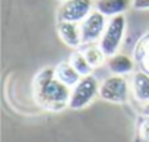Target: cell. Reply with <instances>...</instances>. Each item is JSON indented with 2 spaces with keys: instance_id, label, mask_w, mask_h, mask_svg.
Here are the masks:
<instances>
[{
  "instance_id": "cell-1",
  "label": "cell",
  "mask_w": 149,
  "mask_h": 142,
  "mask_svg": "<svg viewBox=\"0 0 149 142\" xmlns=\"http://www.w3.org/2000/svg\"><path fill=\"white\" fill-rule=\"evenodd\" d=\"M72 88L63 84L60 79L54 78L42 88L34 91L35 101L47 111H61L69 107Z\"/></svg>"
},
{
  "instance_id": "cell-2",
  "label": "cell",
  "mask_w": 149,
  "mask_h": 142,
  "mask_svg": "<svg viewBox=\"0 0 149 142\" xmlns=\"http://www.w3.org/2000/svg\"><path fill=\"white\" fill-rule=\"evenodd\" d=\"M124 32H126V16H124V13L108 18L104 34H102L101 40L98 41L100 47L102 48V51L105 53L107 57L118 53L121 43H123V38H124Z\"/></svg>"
},
{
  "instance_id": "cell-3",
  "label": "cell",
  "mask_w": 149,
  "mask_h": 142,
  "mask_svg": "<svg viewBox=\"0 0 149 142\" xmlns=\"http://www.w3.org/2000/svg\"><path fill=\"white\" fill-rule=\"evenodd\" d=\"M100 97V82L94 75L82 76L81 81L72 88L69 107L72 110H82Z\"/></svg>"
},
{
  "instance_id": "cell-4",
  "label": "cell",
  "mask_w": 149,
  "mask_h": 142,
  "mask_svg": "<svg viewBox=\"0 0 149 142\" xmlns=\"http://www.w3.org/2000/svg\"><path fill=\"white\" fill-rule=\"evenodd\" d=\"M132 92L130 84L123 75H113L100 84V98L113 104H126Z\"/></svg>"
},
{
  "instance_id": "cell-5",
  "label": "cell",
  "mask_w": 149,
  "mask_h": 142,
  "mask_svg": "<svg viewBox=\"0 0 149 142\" xmlns=\"http://www.w3.org/2000/svg\"><path fill=\"white\" fill-rule=\"evenodd\" d=\"M94 6L92 0H64L57 9V21L81 24L92 12Z\"/></svg>"
},
{
  "instance_id": "cell-6",
  "label": "cell",
  "mask_w": 149,
  "mask_h": 142,
  "mask_svg": "<svg viewBox=\"0 0 149 142\" xmlns=\"http://www.w3.org/2000/svg\"><path fill=\"white\" fill-rule=\"evenodd\" d=\"M108 18L101 13L100 10L94 9L82 22H81V32H82V43L85 44H94L98 43L104 34V29L107 27Z\"/></svg>"
},
{
  "instance_id": "cell-7",
  "label": "cell",
  "mask_w": 149,
  "mask_h": 142,
  "mask_svg": "<svg viewBox=\"0 0 149 142\" xmlns=\"http://www.w3.org/2000/svg\"><path fill=\"white\" fill-rule=\"evenodd\" d=\"M57 34L58 38L69 47V48H79L84 45L82 43V32H81V24L76 22H67V21H57Z\"/></svg>"
},
{
  "instance_id": "cell-8",
  "label": "cell",
  "mask_w": 149,
  "mask_h": 142,
  "mask_svg": "<svg viewBox=\"0 0 149 142\" xmlns=\"http://www.w3.org/2000/svg\"><path fill=\"white\" fill-rule=\"evenodd\" d=\"M108 70L113 73V75H130V73H134V64H136V60L127 54H123V53H116L110 57H107V62H105Z\"/></svg>"
},
{
  "instance_id": "cell-9",
  "label": "cell",
  "mask_w": 149,
  "mask_h": 142,
  "mask_svg": "<svg viewBox=\"0 0 149 142\" xmlns=\"http://www.w3.org/2000/svg\"><path fill=\"white\" fill-rule=\"evenodd\" d=\"M130 88H132L133 97L140 104L148 103L149 101V73L145 72L143 69L134 72L130 81Z\"/></svg>"
},
{
  "instance_id": "cell-10",
  "label": "cell",
  "mask_w": 149,
  "mask_h": 142,
  "mask_svg": "<svg viewBox=\"0 0 149 142\" xmlns=\"http://www.w3.org/2000/svg\"><path fill=\"white\" fill-rule=\"evenodd\" d=\"M133 0H95V9L104 13L107 18L123 15L132 8Z\"/></svg>"
},
{
  "instance_id": "cell-11",
  "label": "cell",
  "mask_w": 149,
  "mask_h": 142,
  "mask_svg": "<svg viewBox=\"0 0 149 142\" xmlns=\"http://www.w3.org/2000/svg\"><path fill=\"white\" fill-rule=\"evenodd\" d=\"M54 69H56V78L60 79L63 84H66L70 88H73L82 78L79 75V72L72 66V63L69 60L67 62H60L57 66H54Z\"/></svg>"
},
{
  "instance_id": "cell-12",
  "label": "cell",
  "mask_w": 149,
  "mask_h": 142,
  "mask_svg": "<svg viewBox=\"0 0 149 142\" xmlns=\"http://www.w3.org/2000/svg\"><path fill=\"white\" fill-rule=\"evenodd\" d=\"M86 60L89 62V64L97 69V67H101L105 62H107V56L105 53L102 51V48L100 47V44L94 43V44H85V47L82 48Z\"/></svg>"
},
{
  "instance_id": "cell-13",
  "label": "cell",
  "mask_w": 149,
  "mask_h": 142,
  "mask_svg": "<svg viewBox=\"0 0 149 142\" xmlns=\"http://www.w3.org/2000/svg\"><path fill=\"white\" fill-rule=\"evenodd\" d=\"M69 62L72 63V66L74 67L79 72L81 76H88V75H92V70L94 67L89 64V62L86 60L85 54L82 50H74L70 56H69Z\"/></svg>"
},
{
  "instance_id": "cell-14",
  "label": "cell",
  "mask_w": 149,
  "mask_h": 142,
  "mask_svg": "<svg viewBox=\"0 0 149 142\" xmlns=\"http://www.w3.org/2000/svg\"><path fill=\"white\" fill-rule=\"evenodd\" d=\"M134 142H149V116L142 114L136 120Z\"/></svg>"
},
{
  "instance_id": "cell-15",
  "label": "cell",
  "mask_w": 149,
  "mask_h": 142,
  "mask_svg": "<svg viewBox=\"0 0 149 142\" xmlns=\"http://www.w3.org/2000/svg\"><path fill=\"white\" fill-rule=\"evenodd\" d=\"M149 53V32L146 35H143L134 45L133 50V59L136 60V63H140V60Z\"/></svg>"
},
{
  "instance_id": "cell-16",
  "label": "cell",
  "mask_w": 149,
  "mask_h": 142,
  "mask_svg": "<svg viewBox=\"0 0 149 142\" xmlns=\"http://www.w3.org/2000/svg\"><path fill=\"white\" fill-rule=\"evenodd\" d=\"M132 8L134 10H149V0H133Z\"/></svg>"
},
{
  "instance_id": "cell-17",
  "label": "cell",
  "mask_w": 149,
  "mask_h": 142,
  "mask_svg": "<svg viewBox=\"0 0 149 142\" xmlns=\"http://www.w3.org/2000/svg\"><path fill=\"white\" fill-rule=\"evenodd\" d=\"M139 64H140V67L145 70V72H148V73H149V53H148V54L140 60V63H139Z\"/></svg>"
},
{
  "instance_id": "cell-18",
  "label": "cell",
  "mask_w": 149,
  "mask_h": 142,
  "mask_svg": "<svg viewBox=\"0 0 149 142\" xmlns=\"http://www.w3.org/2000/svg\"><path fill=\"white\" fill-rule=\"evenodd\" d=\"M140 113H142V114L149 116V101H148V103H145V104H142V107H140Z\"/></svg>"
},
{
  "instance_id": "cell-19",
  "label": "cell",
  "mask_w": 149,
  "mask_h": 142,
  "mask_svg": "<svg viewBox=\"0 0 149 142\" xmlns=\"http://www.w3.org/2000/svg\"><path fill=\"white\" fill-rule=\"evenodd\" d=\"M61 2H64V0H61Z\"/></svg>"
}]
</instances>
